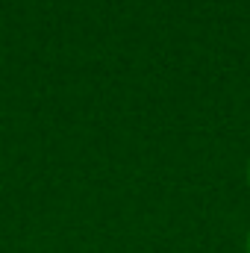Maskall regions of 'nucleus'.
<instances>
[{"mask_svg":"<svg viewBox=\"0 0 250 253\" xmlns=\"http://www.w3.org/2000/svg\"><path fill=\"white\" fill-rule=\"evenodd\" d=\"M248 180H250V168H248Z\"/></svg>","mask_w":250,"mask_h":253,"instance_id":"f03ea898","label":"nucleus"},{"mask_svg":"<svg viewBox=\"0 0 250 253\" xmlns=\"http://www.w3.org/2000/svg\"><path fill=\"white\" fill-rule=\"evenodd\" d=\"M248 253H250V239H248Z\"/></svg>","mask_w":250,"mask_h":253,"instance_id":"f257e3e1","label":"nucleus"}]
</instances>
